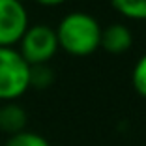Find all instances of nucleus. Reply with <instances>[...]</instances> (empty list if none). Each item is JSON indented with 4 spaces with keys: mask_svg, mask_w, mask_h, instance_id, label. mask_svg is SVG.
Returning a JSON list of instances; mask_svg holds the SVG:
<instances>
[{
    "mask_svg": "<svg viewBox=\"0 0 146 146\" xmlns=\"http://www.w3.org/2000/svg\"><path fill=\"white\" fill-rule=\"evenodd\" d=\"M133 45V34L129 26L124 23H112L101 28V41L99 49H103L109 54H124Z\"/></svg>",
    "mask_w": 146,
    "mask_h": 146,
    "instance_id": "obj_5",
    "label": "nucleus"
},
{
    "mask_svg": "<svg viewBox=\"0 0 146 146\" xmlns=\"http://www.w3.org/2000/svg\"><path fill=\"white\" fill-rule=\"evenodd\" d=\"M30 88V64L13 47H0V101H15Z\"/></svg>",
    "mask_w": 146,
    "mask_h": 146,
    "instance_id": "obj_2",
    "label": "nucleus"
},
{
    "mask_svg": "<svg viewBox=\"0 0 146 146\" xmlns=\"http://www.w3.org/2000/svg\"><path fill=\"white\" fill-rule=\"evenodd\" d=\"M131 84L141 98H146V52L135 62L133 73H131Z\"/></svg>",
    "mask_w": 146,
    "mask_h": 146,
    "instance_id": "obj_10",
    "label": "nucleus"
},
{
    "mask_svg": "<svg viewBox=\"0 0 146 146\" xmlns=\"http://www.w3.org/2000/svg\"><path fill=\"white\" fill-rule=\"evenodd\" d=\"M21 56L30 66L34 64H47L58 51V39L54 28L47 25H34L28 26L21 38Z\"/></svg>",
    "mask_w": 146,
    "mask_h": 146,
    "instance_id": "obj_3",
    "label": "nucleus"
},
{
    "mask_svg": "<svg viewBox=\"0 0 146 146\" xmlns=\"http://www.w3.org/2000/svg\"><path fill=\"white\" fill-rule=\"evenodd\" d=\"M4 146H51V142L45 137H41L39 133L34 131H21L17 135L8 137Z\"/></svg>",
    "mask_w": 146,
    "mask_h": 146,
    "instance_id": "obj_9",
    "label": "nucleus"
},
{
    "mask_svg": "<svg viewBox=\"0 0 146 146\" xmlns=\"http://www.w3.org/2000/svg\"><path fill=\"white\" fill-rule=\"evenodd\" d=\"M26 124H28V114L19 103L6 101L0 107V131L11 137L21 131H26Z\"/></svg>",
    "mask_w": 146,
    "mask_h": 146,
    "instance_id": "obj_6",
    "label": "nucleus"
},
{
    "mask_svg": "<svg viewBox=\"0 0 146 146\" xmlns=\"http://www.w3.org/2000/svg\"><path fill=\"white\" fill-rule=\"evenodd\" d=\"M54 82V71L49 64H34L30 66V86L34 88H49Z\"/></svg>",
    "mask_w": 146,
    "mask_h": 146,
    "instance_id": "obj_8",
    "label": "nucleus"
},
{
    "mask_svg": "<svg viewBox=\"0 0 146 146\" xmlns=\"http://www.w3.org/2000/svg\"><path fill=\"white\" fill-rule=\"evenodd\" d=\"M36 2L41 6H60V4H64L66 0H36Z\"/></svg>",
    "mask_w": 146,
    "mask_h": 146,
    "instance_id": "obj_11",
    "label": "nucleus"
},
{
    "mask_svg": "<svg viewBox=\"0 0 146 146\" xmlns=\"http://www.w3.org/2000/svg\"><path fill=\"white\" fill-rule=\"evenodd\" d=\"M58 47L71 56H90L99 49L101 25L84 11H71L62 17L54 28Z\"/></svg>",
    "mask_w": 146,
    "mask_h": 146,
    "instance_id": "obj_1",
    "label": "nucleus"
},
{
    "mask_svg": "<svg viewBox=\"0 0 146 146\" xmlns=\"http://www.w3.org/2000/svg\"><path fill=\"white\" fill-rule=\"evenodd\" d=\"M28 28V11L21 0H0V47H13Z\"/></svg>",
    "mask_w": 146,
    "mask_h": 146,
    "instance_id": "obj_4",
    "label": "nucleus"
},
{
    "mask_svg": "<svg viewBox=\"0 0 146 146\" xmlns=\"http://www.w3.org/2000/svg\"><path fill=\"white\" fill-rule=\"evenodd\" d=\"M111 4L124 17L146 21V0H111Z\"/></svg>",
    "mask_w": 146,
    "mask_h": 146,
    "instance_id": "obj_7",
    "label": "nucleus"
}]
</instances>
